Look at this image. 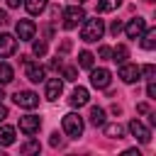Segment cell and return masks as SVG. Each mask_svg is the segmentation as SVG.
Wrapping results in <instances>:
<instances>
[{"mask_svg": "<svg viewBox=\"0 0 156 156\" xmlns=\"http://www.w3.org/2000/svg\"><path fill=\"white\" fill-rule=\"evenodd\" d=\"M12 100H15V105H20V107H24V110H34V107L39 105V95L32 93V90H17V93L12 95Z\"/></svg>", "mask_w": 156, "mask_h": 156, "instance_id": "4", "label": "cell"}, {"mask_svg": "<svg viewBox=\"0 0 156 156\" xmlns=\"http://www.w3.org/2000/svg\"><path fill=\"white\" fill-rule=\"evenodd\" d=\"M83 20H85V10H83L80 5H71V7L63 10V27H66V29L78 27Z\"/></svg>", "mask_w": 156, "mask_h": 156, "instance_id": "3", "label": "cell"}, {"mask_svg": "<svg viewBox=\"0 0 156 156\" xmlns=\"http://www.w3.org/2000/svg\"><path fill=\"white\" fill-rule=\"evenodd\" d=\"M98 54H100V58H110V56H112V49H110V46H100Z\"/></svg>", "mask_w": 156, "mask_h": 156, "instance_id": "29", "label": "cell"}, {"mask_svg": "<svg viewBox=\"0 0 156 156\" xmlns=\"http://www.w3.org/2000/svg\"><path fill=\"white\" fill-rule=\"evenodd\" d=\"M7 22H10V17H7V12H5V10H0V27H5Z\"/></svg>", "mask_w": 156, "mask_h": 156, "instance_id": "33", "label": "cell"}, {"mask_svg": "<svg viewBox=\"0 0 156 156\" xmlns=\"http://www.w3.org/2000/svg\"><path fill=\"white\" fill-rule=\"evenodd\" d=\"M124 34L129 37V39H139L141 34H144V29H146V20H141V17H134V20H129L124 27Z\"/></svg>", "mask_w": 156, "mask_h": 156, "instance_id": "7", "label": "cell"}, {"mask_svg": "<svg viewBox=\"0 0 156 156\" xmlns=\"http://www.w3.org/2000/svg\"><path fill=\"white\" fill-rule=\"evenodd\" d=\"M63 132L71 136V139H78L80 134H83V117L80 115H76V112H68V115H63Z\"/></svg>", "mask_w": 156, "mask_h": 156, "instance_id": "2", "label": "cell"}, {"mask_svg": "<svg viewBox=\"0 0 156 156\" xmlns=\"http://www.w3.org/2000/svg\"><path fill=\"white\" fill-rule=\"evenodd\" d=\"M78 66L80 68H93V54L90 51H80L78 54Z\"/></svg>", "mask_w": 156, "mask_h": 156, "instance_id": "24", "label": "cell"}, {"mask_svg": "<svg viewBox=\"0 0 156 156\" xmlns=\"http://www.w3.org/2000/svg\"><path fill=\"white\" fill-rule=\"evenodd\" d=\"M124 156H141V154H139L136 149H127V151H124Z\"/></svg>", "mask_w": 156, "mask_h": 156, "instance_id": "38", "label": "cell"}, {"mask_svg": "<svg viewBox=\"0 0 156 156\" xmlns=\"http://www.w3.org/2000/svg\"><path fill=\"white\" fill-rule=\"evenodd\" d=\"M49 144H51L54 149H56V146H61V136H58V134H51V139H49Z\"/></svg>", "mask_w": 156, "mask_h": 156, "instance_id": "31", "label": "cell"}, {"mask_svg": "<svg viewBox=\"0 0 156 156\" xmlns=\"http://www.w3.org/2000/svg\"><path fill=\"white\" fill-rule=\"evenodd\" d=\"M22 63L27 66V80H32V83H41L44 80V66H39V63H34V61H29L27 56H22Z\"/></svg>", "mask_w": 156, "mask_h": 156, "instance_id": "9", "label": "cell"}, {"mask_svg": "<svg viewBox=\"0 0 156 156\" xmlns=\"http://www.w3.org/2000/svg\"><path fill=\"white\" fill-rule=\"evenodd\" d=\"M119 78L124 80V83H136L139 78H141V73H139V66H134V63H119Z\"/></svg>", "mask_w": 156, "mask_h": 156, "instance_id": "10", "label": "cell"}, {"mask_svg": "<svg viewBox=\"0 0 156 156\" xmlns=\"http://www.w3.org/2000/svg\"><path fill=\"white\" fill-rule=\"evenodd\" d=\"M66 51H71V41H63L61 44V54H66Z\"/></svg>", "mask_w": 156, "mask_h": 156, "instance_id": "36", "label": "cell"}, {"mask_svg": "<svg viewBox=\"0 0 156 156\" xmlns=\"http://www.w3.org/2000/svg\"><path fill=\"white\" fill-rule=\"evenodd\" d=\"M32 51H34V56H44L46 54V41H34L32 44Z\"/></svg>", "mask_w": 156, "mask_h": 156, "instance_id": "27", "label": "cell"}, {"mask_svg": "<svg viewBox=\"0 0 156 156\" xmlns=\"http://www.w3.org/2000/svg\"><path fill=\"white\" fill-rule=\"evenodd\" d=\"M39 127H41V117H37V115H24V117H20V132H24L27 136L37 134Z\"/></svg>", "mask_w": 156, "mask_h": 156, "instance_id": "6", "label": "cell"}, {"mask_svg": "<svg viewBox=\"0 0 156 156\" xmlns=\"http://www.w3.org/2000/svg\"><path fill=\"white\" fill-rule=\"evenodd\" d=\"M15 78V71H12V66L10 63H5V61H0V83L5 85V83H10Z\"/></svg>", "mask_w": 156, "mask_h": 156, "instance_id": "20", "label": "cell"}, {"mask_svg": "<svg viewBox=\"0 0 156 156\" xmlns=\"http://www.w3.org/2000/svg\"><path fill=\"white\" fill-rule=\"evenodd\" d=\"M127 56H129V49H127L124 44H117V46L112 49V61H117V63H124V61H127Z\"/></svg>", "mask_w": 156, "mask_h": 156, "instance_id": "19", "label": "cell"}, {"mask_svg": "<svg viewBox=\"0 0 156 156\" xmlns=\"http://www.w3.org/2000/svg\"><path fill=\"white\" fill-rule=\"evenodd\" d=\"M15 29H17L20 41H32V39H34V34H37V24H34L32 20H20Z\"/></svg>", "mask_w": 156, "mask_h": 156, "instance_id": "8", "label": "cell"}, {"mask_svg": "<svg viewBox=\"0 0 156 156\" xmlns=\"http://www.w3.org/2000/svg\"><path fill=\"white\" fill-rule=\"evenodd\" d=\"M122 5V0H98V12H112Z\"/></svg>", "mask_w": 156, "mask_h": 156, "instance_id": "22", "label": "cell"}, {"mask_svg": "<svg viewBox=\"0 0 156 156\" xmlns=\"http://www.w3.org/2000/svg\"><path fill=\"white\" fill-rule=\"evenodd\" d=\"M39 149H41V146H39L37 139H27V141L20 146V154H39Z\"/></svg>", "mask_w": 156, "mask_h": 156, "instance_id": "23", "label": "cell"}, {"mask_svg": "<svg viewBox=\"0 0 156 156\" xmlns=\"http://www.w3.org/2000/svg\"><path fill=\"white\" fill-rule=\"evenodd\" d=\"M2 98H5V93H2V88H0V100H2Z\"/></svg>", "mask_w": 156, "mask_h": 156, "instance_id": "39", "label": "cell"}, {"mask_svg": "<svg viewBox=\"0 0 156 156\" xmlns=\"http://www.w3.org/2000/svg\"><path fill=\"white\" fill-rule=\"evenodd\" d=\"M122 27H124V24H122V22H119V20H115V22H112V24H110V32H112V37H117V34H119V32H122Z\"/></svg>", "mask_w": 156, "mask_h": 156, "instance_id": "28", "label": "cell"}, {"mask_svg": "<svg viewBox=\"0 0 156 156\" xmlns=\"http://www.w3.org/2000/svg\"><path fill=\"white\" fill-rule=\"evenodd\" d=\"M61 66H63V61H61V58L56 56V58L51 61V68H54V71H61Z\"/></svg>", "mask_w": 156, "mask_h": 156, "instance_id": "32", "label": "cell"}, {"mask_svg": "<svg viewBox=\"0 0 156 156\" xmlns=\"http://www.w3.org/2000/svg\"><path fill=\"white\" fill-rule=\"evenodd\" d=\"M110 80H112V76H110L107 68H90V85H93V88L105 90V88L110 85Z\"/></svg>", "mask_w": 156, "mask_h": 156, "instance_id": "5", "label": "cell"}, {"mask_svg": "<svg viewBox=\"0 0 156 156\" xmlns=\"http://www.w3.org/2000/svg\"><path fill=\"white\" fill-rule=\"evenodd\" d=\"M129 134H132L134 139H139L141 144H146V141L151 139V132H149L139 119H132V122H129Z\"/></svg>", "mask_w": 156, "mask_h": 156, "instance_id": "12", "label": "cell"}, {"mask_svg": "<svg viewBox=\"0 0 156 156\" xmlns=\"http://www.w3.org/2000/svg\"><path fill=\"white\" fill-rule=\"evenodd\" d=\"M5 119H7V107H5L2 102H0V124H2Z\"/></svg>", "mask_w": 156, "mask_h": 156, "instance_id": "34", "label": "cell"}, {"mask_svg": "<svg viewBox=\"0 0 156 156\" xmlns=\"http://www.w3.org/2000/svg\"><path fill=\"white\" fill-rule=\"evenodd\" d=\"M10 144H15V129L2 124L0 127V146H10Z\"/></svg>", "mask_w": 156, "mask_h": 156, "instance_id": "16", "label": "cell"}, {"mask_svg": "<svg viewBox=\"0 0 156 156\" xmlns=\"http://www.w3.org/2000/svg\"><path fill=\"white\" fill-rule=\"evenodd\" d=\"M139 39H141V46H144L146 51H151V49L156 46V29H144V34H141Z\"/></svg>", "mask_w": 156, "mask_h": 156, "instance_id": "15", "label": "cell"}, {"mask_svg": "<svg viewBox=\"0 0 156 156\" xmlns=\"http://www.w3.org/2000/svg\"><path fill=\"white\" fill-rule=\"evenodd\" d=\"M139 73H141L146 80H154V76H156V68H154L151 63H146V66H141V68H139Z\"/></svg>", "mask_w": 156, "mask_h": 156, "instance_id": "26", "label": "cell"}, {"mask_svg": "<svg viewBox=\"0 0 156 156\" xmlns=\"http://www.w3.org/2000/svg\"><path fill=\"white\" fill-rule=\"evenodd\" d=\"M136 110H139V112H144V115H146V112H149V105H146V102H141V105H136Z\"/></svg>", "mask_w": 156, "mask_h": 156, "instance_id": "37", "label": "cell"}, {"mask_svg": "<svg viewBox=\"0 0 156 156\" xmlns=\"http://www.w3.org/2000/svg\"><path fill=\"white\" fill-rule=\"evenodd\" d=\"M15 51H17V39H15L12 34L2 32V34H0V58H5V56H12Z\"/></svg>", "mask_w": 156, "mask_h": 156, "instance_id": "11", "label": "cell"}, {"mask_svg": "<svg viewBox=\"0 0 156 156\" xmlns=\"http://www.w3.org/2000/svg\"><path fill=\"white\" fill-rule=\"evenodd\" d=\"M88 119H90L93 127H102L105 124V110L102 107H90V117Z\"/></svg>", "mask_w": 156, "mask_h": 156, "instance_id": "18", "label": "cell"}, {"mask_svg": "<svg viewBox=\"0 0 156 156\" xmlns=\"http://www.w3.org/2000/svg\"><path fill=\"white\" fill-rule=\"evenodd\" d=\"M146 95H149V98H156V83H154V80H149V85H146Z\"/></svg>", "mask_w": 156, "mask_h": 156, "instance_id": "30", "label": "cell"}, {"mask_svg": "<svg viewBox=\"0 0 156 156\" xmlns=\"http://www.w3.org/2000/svg\"><path fill=\"white\" fill-rule=\"evenodd\" d=\"M102 127H105V136H110V139H122V134H124L122 124H102Z\"/></svg>", "mask_w": 156, "mask_h": 156, "instance_id": "21", "label": "cell"}, {"mask_svg": "<svg viewBox=\"0 0 156 156\" xmlns=\"http://www.w3.org/2000/svg\"><path fill=\"white\" fill-rule=\"evenodd\" d=\"M61 68H63V80H71L73 83L78 78V68L76 66H61Z\"/></svg>", "mask_w": 156, "mask_h": 156, "instance_id": "25", "label": "cell"}, {"mask_svg": "<svg viewBox=\"0 0 156 156\" xmlns=\"http://www.w3.org/2000/svg\"><path fill=\"white\" fill-rule=\"evenodd\" d=\"M24 7L29 15H41L46 10V0H24Z\"/></svg>", "mask_w": 156, "mask_h": 156, "instance_id": "17", "label": "cell"}, {"mask_svg": "<svg viewBox=\"0 0 156 156\" xmlns=\"http://www.w3.org/2000/svg\"><path fill=\"white\" fill-rule=\"evenodd\" d=\"M144 2H154V0H144Z\"/></svg>", "mask_w": 156, "mask_h": 156, "instance_id": "40", "label": "cell"}, {"mask_svg": "<svg viewBox=\"0 0 156 156\" xmlns=\"http://www.w3.org/2000/svg\"><path fill=\"white\" fill-rule=\"evenodd\" d=\"M88 100H90V95H88V90L85 88H76L73 93H71V98H68V102L73 105V107H83V105H88Z\"/></svg>", "mask_w": 156, "mask_h": 156, "instance_id": "14", "label": "cell"}, {"mask_svg": "<svg viewBox=\"0 0 156 156\" xmlns=\"http://www.w3.org/2000/svg\"><path fill=\"white\" fill-rule=\"evenodd\" d=\"M24 0H7V7H20Z\"/></svg>", "mask_w": 156, "mask_h": 156, "instance_id": "35", "label": "cell"}, {"mask_svg": "<svg viewBox=\"0 0 156 156\" xmlns=\"http://www.w3.org/2000/svg\"><path fill=\"white\" fill-rule=\"evenodd\" d=\"M105 34V22L100 17H93V20H83V29H80V39L83 41H98L100 37Z\"/></svg>", "mask_w": 156, "mask_h": 156, "instance_id": "1", "label": "cell"}, {"mask_svg": "<svg viewBox=\"0 0 156 156\" xmlns=\"http://www.w3.org/2000/svg\"><path fill=\"white\" fill-rule=\"evenodd\" d=\"M61 90H63V83H61V78H49V80H46V90H44V98L54 102V100H58Z\"/></svg>", "mask_w": 156, "mask_h": 156, "instance_id": "13", "label": "cell"}]
</instances>
